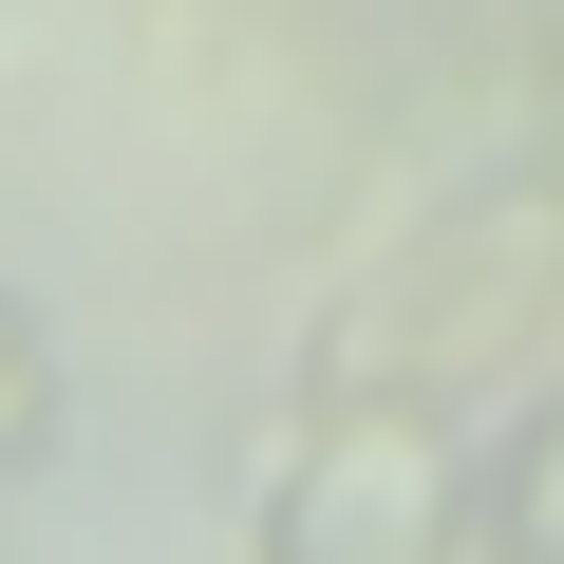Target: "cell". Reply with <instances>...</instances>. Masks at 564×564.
Segmentation results:
<instances>
[{
    "instance_id": "cell-1",
    "label": "cell",
    "mask_w": 564,
    "mask_h": 564,
    "mask_svg": "<svg viewBox=\"0 0 564 564\" xmlns=\"http://www.w3.org/2000/svg\"><path fill=\"white\" fill-rule=\"evenodd\" d=\"M564 302V151H470L452 188H414V226H377L339 263V302L302 321V395H470L489 358H527Z\"/></svg>"
},
{
    "instance_id": "cell-2",
    "label": "cell",
    "mask_w": 564,
    "mask_h": 564,
    "mask_svg": "<svg viewBox=\"0 0 564 564\" xmlns=\"http://www.w3.org/2000/svg\"><path fill=\"white\" fill-rule=\"evenodd\" d=\"M470 527H489V470L452 395H282L245 564H470Z\"/></svg>"
},
{
    "instance_id": "cell-3",
    "label": "cell",
    "mask_w": 564,
    "mask_h": 564,
    "mask_svg": "<svg viewBox=\"0 0 564 564\" xmlns=\"http://www.w3.org/2000/svg\"><path fill=\"white\" fill-rule=\"evenodd\" d=\"M489 545H508V564H564V395L508 433V470H489Z\"/></svg>"
},
{
    "instance_id": "cell-4",
    "label": "cell",
    "mask_w": 564,
    "mask_h": 564,
    "mask_svg": "<svg viewBox=\"0 0 564 564\" xmlns=\"http://www.w3.org/2000/svg\"><path fill=\"white\" fill-rule=\"evenodd\" d=\"M57 452V339H39V302L0 282V470H39Z\"/></svg>"
}]
</instances>
